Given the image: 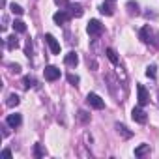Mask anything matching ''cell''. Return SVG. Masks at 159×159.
Instances as JSON below:
<instances>
[{
  "label": "cell",
  "mask_w": 159,
  "mask_h": 159,
  "mask_svg": "<svg viewBox=\"0 0 159 159\" xmlns=\"http://www.w3.org/2000/svg\"><path fill=\"white\" fill-rule=\"evenodd\" d=\"M43 73H45V79H47V81H51V83L56 81V79H60V69L54 67V66H47Z\"/></svg>",
  "instance_id": "cell-4"
},
{
  "label": "cell",
  "mask_w": 159,
  "mask_h": 159,
  "mask_svg": "<svg viewBox=\"0 0 159 159\" xmlns=\"http://www.w3.org/2000/svg\"><path fill=\"white\" fill-rule=\"evenodd\" d=\"M67 11H69L71 17H83L84 8H83L81 4H69V6H67Z\"/></svg>",
  "instance_id": "cell-7"
},
{
  "label": "cell",
  "mask_w": 159,
  "mask_h": 159,
  "mask_svg": "<svg viewBox=\"0 0 159 159\" xmlns=\"http://www.w3.org/2000/svg\"><path fill=\"white\" fill-rule=\"evenodd\" d=\"M34 155H36V157H41V155H45V150H43L39 144H36V152H34Z\"/></svg>",
  "instance_id": "cell-24"
},
{
  "label": "cell",
  "mask_w": 159,
  "mask_h": 159,
  "mask_svg": "<svg viewBox=\"0 0 159 159\" xmlns=\"http://www.w3.org/2000/svg\"><path fill=\"white\" fill-rule=\"evenodd\" d=\"M6 47H8L10 51H15V49L19 47V39H17V36H10V38H6Z\"/></svg>",
  "instance_id": "cell-11"
},
{
  "label": "cell",
  "mask_w": 159,
  "mask_h": 159,
  "mask_svg": "<svg viewBox=\"0 0 159 159\" xmlns=\"http://www.w3.org/2000/svg\"><path fill=\"white\" fill-rule=\"evenodd\" d=\"M155 69H157L155 66H148V69H146V75H148V77H152V79H155Z\"/></svg>",
  "instance_id": "cell-23"
},
{
  "label": "cell",
  "mask_w": 159,
  "mask_h": 159,
  "mask_svg": "<svg viewBox=\"0 0 159 159\" xmlns=\"http://www.w3.org/2000/svg\"><path fill=\"white\" fill-rule=\"evenodd\" d=\"M26 56H32V43H30V39L26 43Z\"/></svg>",
  "instance_id": "cell-26"
},
{
  "label": "cell",
  "mask_w": 159,
  "mask_h": 159,
  "mask_svg": "<svg viewBox=\"0 0 159 159\" xmlns=\"http://www.w3.org/2000/svg\"><path fill=\"white\" fill-rule=\"evenodd\" d=\"M10 10H11V13H13V15H23V13H25V10H23L19 4H15V2L10 6Z\"/></svg>",
  "instance_id": "cell-20"
},
{
  "label": "cell",
  "mask_w": 159,
  "mask_h": 159,
  "mask_svg": "<svg viewBox=\"0 0 159 159\" xmlns=\"http://www.w3.org/2000/svg\"><path fill=\"white\" fill-rule=\"evenodd\" d=\"M125 8H127L129 15H139V4H137V2H133V0H129V2L125 4Z\"/></svg>",
  "instance_id": "cell-14"
},
{
  "label": "cell",
  "mask_w": 159,
  "mask_h": 159,
  "mask_svg": "<svg viewBox=\"0 0 159 159\" xmlns=\"http://www.w3.org/2000/svg\"><path fill=\"white\" fill-rule=\"evenodd\" d=\"M99 11H101L103 15H109V17H111V15L114 13V8H112V6H111L109 2H103V4L99 6Z\"/></svg>",
  "instance_id": "cell-12"
},
{
  "label": "cell",
  "mask_w": 159,
  "mask_h": 159,
  "mask_svg": "<svg viewBox=\"0 0 159 159\" xmlns=\"http://www.w3.org/2000/svg\"><path fill=\"white\" fill-rule=\"evenodd\" d=\"M36 86V79L34 77H25V88H34Z\"/></svg>",
  "instance_id": "cell-21"
},
{
  "label": "cell",
  "mask_w": 159,
  "mask_h": 159,
  "mask_svg": "<svg viewBox=\"0 0 159 159\" xmlns=\"http://www.w3.org/2000/svg\"><path fill=\"white\" fill-rule=\"evenodd\" d=\"M13 30H17V32H21V34H25L26 32V25L23 23V21H13Z\"/></svg>",
  "instance_id": "cell-18"
},
{
  "label": "cell",
  "mask_w": 159,
  "mask_h": 159,
  "mask_svg": "<svg viewBox=\"0 0 159 159\" xmlns=\"http://www.w3.org/2000/svg\"><path fill=\"white\" fill-rule=\"evenodd\" d=\"M2 155H4V157H11V150H8V148H6V150L2 152Z\"/></svg>",
  "instance_id": "cell-29"
},
{
  "label": "cell",
  "mask_w": 159,
  "mask_h": 159,
  "mask_svg": "<svg viewBox=\"0 0 159 159\" xmlns=\"http://www.w3.org/2000/svg\"><path fill=\"white\" fill-rule=\"evenodd\" d=\"M131 118H133L135 122H139V124H146V120H148V116H146V112L140 109V105L131 111Z\"/></svg>",
  "instance_id": "cell-3"
},
{
  "label": "cell",
  "mask_w": 159,
  "mask_h": 159,
  "mask_svg": "<svg viewBox=\"0 0 159 159\" xmlns=\"http://www.w3.org/2000/svg\"><path fill=\"white\" fill-rule=\"evenodd\" d=\"M116 129H118V133H120L124 139H129V137L133 135V133H131V131H127V127H125V125H122V124H116Z\"/></svg>",
  "instance_id": "cell-17"
},
{
  "label": "cell",
  "mask_w": 159,
  "mask_h": 159,
  "mask_svg": "<svg viewBox=\"0 0 159 159\" xmlns=\"http://www.w3.org/2000/svg\"><path fill=\"white\" fill-rule=\"evenodd\" d=\"M79 81H81V79H79L77 75H73V73L67 75V83H69V84H79Z\"/></svg>",
  "instance_id": "cell-22"
},
{
  "label": "cell",
  "mask_w": 159,
  "mask_h": 159,
  "mask_svg": "<svg viewBox=\"0 0 159 159\" xmlns=\"http://www.w3.org/2000/svg\"><path fill=\"white\" fill-rule=\"evenodd\" d=\"M45 41H47V45L51 47V52H52V54H58V52H60V43L56 41V38H54L52 34H47V36H45Z\"/></svg>",
  "instance_id": "cell-5"
},
{
  "label": "cell",
  "mask_w": 159,
  "mask_h": 159,
  "mask_svg": "<svg viewBox=\"0 0 159 159\" xmlns=\"http://www.w3.org/2000/svg\"><path fill=\"white\" fill-rule=\"evenodd\" d=\"M21 122H23V118H21V114H17V112H15V114H10V116L6 118V124H8L10 127H13V129L19 127Z\"/></svg>",
  "instance_id": "cell-10"
},
{
  "label": "cell",
  "mask_w": 159,
  "mask_h": 159,
  "mask_svg": "<svg viewBox=\"0 0 159 159\" xmlns=\"http://www.w3.org/2000/svg\"><path fill=\"white\" fill-rule=\"evenodd\" d=\"M86 103H88L90 107H94V109H98V111L105 107V101H103V99H101V98H99L98 94H94V92L86 96Z\"/></svg>",
  "instance_id": "cell-2"
},
{
  "label": "cell",
  "mask_w": 159,
  "mask_h": 159,
  "mask_svg": "<svg viewBox=\"0 0 159 159\" xmlns=\"http://www.w3.org/2000/svg\"><path fill=\"white\" fill-rule=\"evenodd\" d=\"M137 92H139V105H140V107H142V105H146V103L150 101V96H148L146 88H144L142 84H139V86H137Z\"/></svg>",
  "instance_id": "cell-8"
},
{
  "label": "cell",
  "mask_w": 159,
  "mask_h": 159,
  "mask_svg": "<svg viewBox=\"0 0 159 159\" xmlns=\"http://www.w3.org/2000/svg\"><path fill=\"white\" fill-rule=\"evenodd\" d=\"M105 52H107V58H109L112 64H118V62H120V60H118V54H116V51H114V49H111V47H109Z\"/></svg>",
  "instance_id": "cell-15"
},
{
  "label": "cell",
  "mask_w": 159,
  "mask_h": 159,
  "mask_svg": "<svg viewBox=\"0 0 159 159\" xmlns=\"http://www.w3.org/2000/svg\"><path fill=\"white\" fill-rule=\"evenodd\" d=\"M54 2H56L58 6H64V8H67V6H69V4L66 2V0H54Z\"/></svg>",
  "instance_id": "cell-28"
},
{
  "label": "cell",
  "mask_w": 159,
  "mask_h": 159,
  "mask_svg": "<svg viewBox=\"0 0 159 159\" xmlns=\"http://www.w3.org/2000/svg\"><path fill=\"white\" fill-rule=\"evenodd\" d=\"M79 120H81V122H88V116H86L84 111H79Z\"/></svg>",
  "instance_id": "cell-25"
},
{
  "label": "cell",
  "mask_w": 159,
  "mask_h": 159,
  "mask_svg": "<svg viewBox=\"0 0 159 159\" xmlns=\"http://www.w3.org/2000/svg\"><path fill=\"white\" fill-rule=\"evenodd\" d=\"M139 36H140V39H142L144 43L152 41V39H150V38H152V30H150V26H144V28L140 30V34H139Z\"/></svg>",
  "instance_id": "cell-13"
},
{
  "label": "cell",
  "mask_w": 159,
  "mask_h": 159,
  "mask_svg": "<svg viewBox=\"0 0 159 159\" xmlns=\"http://www.w3.org/2000/svg\"><path fill=\"white\" fill-rule=\"evenodd\" d=\"M19 103H21V99H19V96H17V94H11V96L8 98V101H6V105H8V107H17Z\"/></svg>",
  "instance_id": "cell-16"
},
{
  "label": "cell",
  "mask_w": 159,
  "mask_h": 159,
  "mask_svg": "<svg viewBox=\"0 0 159 159\" xmlns=\"http://www.w3.org/2000/svg\"><path fill=\"white\" fill-rule=\"evenodd\" d=\"M10 67H11V69H13L15 73H19V71H21V66H19V64H11Z\"/></svg>",
  "instance_id": "cell-27"
},
{
  "label": "cell",
  "mask_w": 159,
  "mask_h": 159,
  "mask_svg": "<svg viewBox=\"0 0 159 159\" xmlns=\"http://www.w3.org/2000/svg\"><path fill=\"white\" fill-rule=\"evenodd\" d=\"M86 32L90 34V36H101V32H103V25L98 21V19H92L90 23H88V26H86Z\"/></svg>",
  "instance_id": "cell-1"
},
{
  "label": "cell",
  "mask_w": 159,
  "mask_h": 159,
  "mask_svg": "<svg viewBox=\"0 0 159 159\" xmlns=\"http://www.w3.org/2000/svg\"><path fill=\"white\" fill-rule=\"evenodd\" d=\"M69 19H71L69 11H56V13L52 15V21H54L56 25H66Z\"/></svg>",
  "instance_id": "cell-6"
},
{
  "label": "cell",
  "mask_w": 159,
  "mask_h": 159,
  "mask_svg": "<svg viewBox=\"0 0 159 159\" xmlns=\"http://www.w3.org/2000/svg\"><path fill=\"white\" fill-rule=\"evenodd\" d=\"M64 64L66 66H69V67H75L77 64H79V56H77V52H67L66 56H64Z\"/></svg>",
  "instance_id": "cell-9"
},
{
  "label": "cell",
  "mask_w": 159,
  "mask_h": 159,
  "mask_svg": "<svg viewBox=\"0 0 159 159\" xmlns=\"http://www.w3.org/2000/svg\"><path fill=\"white\" fill-rule=\"evenodd\" d=\"M148 150H150V146H148V144H140L139 148H135V155H137V157H142Z\"/></svg>",
  "instance_id": "cell-19"
}]
</instances>
